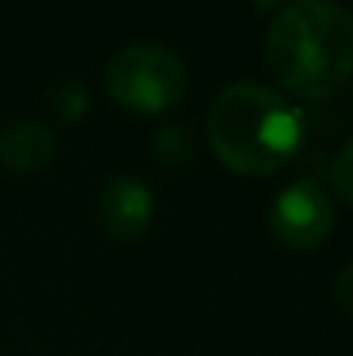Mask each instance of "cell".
<instances>
[{"instance_id":"3","label":"cell","mask_w":353,"mask_h":356,"mask_svg":"<svg viewBox=\"0 0 353 356\" xmlns=\"http://www.w3.org/2000/svg\"><path fill=\"white\" fill-rule=\"evenodd\" d=\"M104 85L119 106L135 113H163L188 94V66L169 44L131 41L110 54Z\"/></svg>"},{"instance_id":"6","label":"cell","mask_w":353,"mask_h":356,"mask_svg":"<svg viewBox=\"0 0 353 356\" xmlns=\"http://www.w3.org/2000/svg\"><path fill=\"white\" fill-rule=\"evenodd\" d=\"M56 156V131L41 119H13L0 129V166L10 175H35Z\"/></svg>"},{"instance_id":"2","label":"cell","mask_w":353,"mask_h":356,"mask_svg":"<svg viewBox=\"0 0 353 356\" xmlns=\"http://www.w3.org/2000/svg\"><path fill=\"white\" fill-rule=\"evenodd\" d=\"M210 147L231 172L269 175L304 144V113L288 94L260 81H231L206 113Z\"/></svg>"},{"instance_id":"9","label":"cell","mask_w":353,"mask_h":356,"mask_svg":"<svg viewBox=\"0 0 353 356\" xmlns=\"http://www.w3.org/2000/svg\"><path fill=\"white\" fill-rule=\"evenodd\" d=\"M329 181H331V188H335V194L353 207V138L331 156Z\"/></svg>"},{"instance_id":"5","label":"cell","mask_w":353,"mask_h":356,"mask_svg":"<svg viewBox=\"0 0 353 356\" xmlns=\"http://www.w3.org/2000/svg\"><path fill=\"white\" fill-rule=\"evenodd\" d=\"M100 225L116 241H135L147 232L154 219V191L131 172H119L97 194Z\"/></svg>"},{"instance_id":"4","label":"cell","mask_w":353,"mask_h":356,"mask_svg":"<svg viewBox=\"0 0 353 356\" xmlns=\"http://www.w3.org/2000/svg\"><path fill=\"white\" fill-rule=\"evenodd\" d=\"M335 228V203L316 178H294L272 197L269 232L291 250L319 247Z\"/></svg>"},{"instance_id":"7","label":"cell","mask_w":353,"mask_h":356,"mask_svg":"<svg viewBox=\"0 0 353 356\" xmlns=\"http://www.w3.org/2000/svg\"><path fill=\"white\" fill-rule=\"evenodd\" d=\"M150 147H154L150 154H154V160L160 163V166L175 169V166H185L194 156V138H191V131H188V125L169 122L154 135Z\"/></svg>"},{"instance_id":"1","label":"cell","mask_w":353,"mask_h":356,"mask_svg":"<svg viewBox=\"0 0 353 356\" xmlns=\"http://www.w3.org/2000/svg\"><path fill=\"white\" fill-rule=\"evenodd\" d=\"M266 63L297 97L338 94L353 75V13L331 0L279 6L266 29Z\"/></svg>"},{"instance_id":"8","label":"cell","mask_w":353,"mask_h":356,"mask_svg":"<svg viewBox=\"0 0 353 356\" xmlns=\"http://www.w3.org/2000/svg\"><path fill=\"white\" fill-rule=\"evenodd\" d=\"M50 106H54V113L60 119L75 122V119H81L88 113V106H91V94H88V88L81 85L79 79H63L50 88Z\"/></svg>"},{"instance_id":"10","label":"cell","mask_w":353,"mask_h":356,"mask_svg":"<svg viewBox=\"0 0 353 356\" xmlns=\"http://www.w3.org/2000/svg\"><path fill=\"white\" fill-rule=\"evenodd\" d=\"M335 300H338V307L353 319V263H347L335 275Z\"/></svg>"}]
</instances>
